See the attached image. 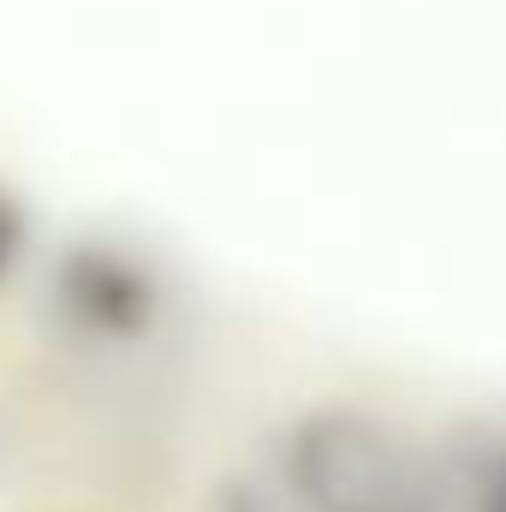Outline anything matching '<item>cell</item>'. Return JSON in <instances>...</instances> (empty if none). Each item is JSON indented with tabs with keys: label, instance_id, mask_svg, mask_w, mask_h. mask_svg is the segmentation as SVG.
<instances>
[{
	"label": "cell",
	"instance_id": "277c9868",
	"mask_svg": "<svg viewBox=\"0 0 506 512\" xmlns=\"http://www.w3.org/2000/svg\"><path fill=\"white\" fill-rule=\"evenodd\" d=\"M215 512H274V501H268L256 483H245V477H227V483L215 489Z\"/></svg>",
	"mask_w": 506,
	"mask_h": 512
},
{
	"label": "cell",
	"instance_id": "7a4b0ae2",
	"mask_svg": "<svg viewBox=\"0 0 506 512\" xmlns=\"http://www.w3.org/2000/svg\"><path fill=\"white\" fill-rule=\"evenodd\" d=\"M161 274L126 245L78 239L54 262V304L96 340H137L161 322Z\"/></svg>",
	"mask_w": 506,
	"mask_h": 512
},
{
	"label": "cell",
	"instance_id": "5b68a950",
	"mask_svg": "<svg viewBox=\"0 0 506 512\" xmlns=\"http://www.w3.org/2000/svg\"><path fill=\"white\" fill-rule=\"evenodd\" d=\"M477 512H506V453L489 465L483 477V495H477Z\"/></svg>",
	"mask_w": 506,
	"mask_h": 512
},
{
	"label": "cell",
	"instance_id": "3957f363",
	"mask_svg": "<svg viewBox=\"0 0 506 512\" xmlns=\"http://www.w3.org/2000/svg\"><path fill=\"white\" fill-rule=\"evenodd\" d=\"M24 251H30V209H24L18 191L0 185V280L18 268V256Z\"/></svg>",
	"mask_w": 506,
	"mask_h": 512
},
{
	"label": "cell",
	"instance_id": "6da1fadb",
	"mask_svg": "<svg viewBox=\"0 0 506 512\" xmlns=\"http://www.w3.org/2000/svg\"><path fill=\"white\" fill-rule=\"evenodd\" d=\"M280 477L298 512H441L435 459L364 405H316L286 429Z\"/></svg>",
	"mask_w": 506,
	"mask_h": 512
}]
</instances>
